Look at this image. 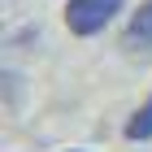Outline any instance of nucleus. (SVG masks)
<instances>
[{"label":"nucleus","instance_id":"nucleus-1","mask_svg":"<svg viewBox=\"0 0 152 152\" xmlns=\"http://www.w3.org/2000/svg\"><path fill=\"white\" fill-rule=\"evenodd\" d=\"M126 9V0H65V26L70 35H100L117 13Z\"/></svg>","mask_w":152,"mask_h":152},{"label":"nucleus","instance_id":"nucleus-2","mask_svg":"<svg viewBox=\"0 0 152 152\" xmlns=\"http://www.w3.org/2000/svg\"><path fill=\"white\" fill-rule=\"evenodd\" d=\"M122 48H130V52H148L152 48V0H139V9L130 13L126 31H122Z\"/></svg>","mask_w":152,"mask_h":152},{"label":"nucleus","instance_id":"nucleus-3","mask_svg":"<svg viewBox=\"0 0 152 152\" xmlns=\"http://www.w3.org/2000/svg\"><path fill=\"white\" fill-rule=\"evenodd\" d=\"M126 139H130V143H148V139H152V96L135 109V113H130V122H126Z\"/></svg>","mask_w":152,"mask_h":152},{"label":"nucleus","instance_id":"nucleus-4","mask_svg":"<svg viewBox=\"0 0 152 152\" xmlns=\"http://www.w3.org/2000/svg\"><path fill=\"white\" fill-rule=\"evenodd\" d=\"M74 152H78V148H74Z\"/></svg>","mask_w":152,"mask_h":152}]
</instances>
